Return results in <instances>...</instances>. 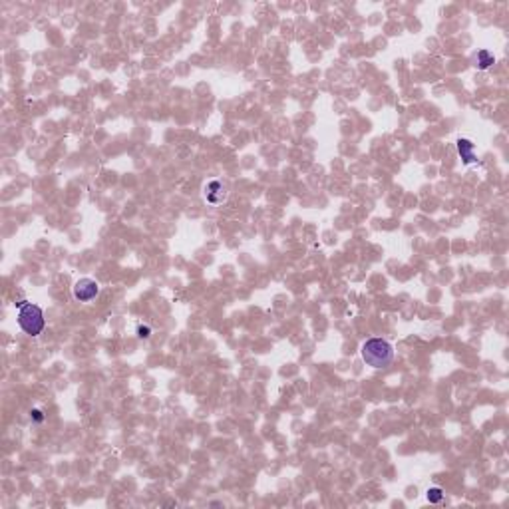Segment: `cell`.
I'll list each match as a JSON object with an SVG mask.
<instances>
[{
	"instance_id": "cell-1",
	"label": "cell",
	"mask_w": 509,
	"mask_h": 509,
	"mask_svg": "<svg viewBox=\"0 0 509 509\" xmlns=\"http://www.w3.org/2000/svg\"><path fill=\"white\" fill-rule=\"evenodd\" d=\"M362 360L372 368H386L394 360V346L384 338H368L360 348Z\"/></svg>"
},
{
	"instance_id": "cell-2",
	"label": "cell",
	"mask_w": 509,
	"mask_h": 509,
	"mask_svg": "<svg viewBox=\"0 0 509 509\" xmlns=\"http://www.w3.org/2000/svg\"><path fill=\"white\" fill-rule=\"evenodd\" d=\"M16 308H18V326L22 328V332L28 336L42 334V330L46 326V318H44L42 308L28 301L16 303Z\"/></svg>"
},
{
	"instance_id": "cell-3",
	"label": "cell",
	"mask_w": 509,
	"mask_h": 509,
	"mask_svg": "<svg viewBox=\"0 0 509 509\" xmlns=\"http://www.w3.org/2000/svg\"><path fill=\"white\" fill-rule=\"evenodd\" d=\"M72 294L78 303H90L100 294V285L94 279H80L72 287Z\"/></svg>"
},
{
	"instance_id": "cell-4",
	"label": "cell",
	"mask_w": 509,
	"mask_h": 509,
	"mask_svg": "<svg viewBox=\"0 0 509 509\" xmlns=\"http://www.w3.org/2000/svg\"><path fill=\"white\" fill-rule=\"evenodd\" d=\"M456 145H458V153H459V157L463 159L465 165H470V163H475V161H477L474 141L465 139V137H459V139L456 141Z\"/></svg>"
},
{
	"instance_id": "cell-5",
	"label": "cell",
	"mask_w": 509,
	"mask_h": 509,
	"mask_svg": "<svg viewBox=\"0 0 509 509\" xmlns=\"http://www.w3.org/2000/svg\"><path fill=\"white\" fill-rule=\"evenodd\" d=\"M475 66L479 68V70H487L492 66V64L495 62V58H493V54L490 52V50H479L477 52V56H475Z\"/></svg>"
},
{
	"instance_id": "cell-6",
	"label": "cell",
	"mask_w": 509,
	"mask_h": 509,
	"mask_svg": "<svg viewBox=\"0 0 509 509\" xmlns=\"http://www.w3.org/2000/svg\"><path fill=\"white\" fill-rule=\"evenodd\" d=\"M221 189H223V185H221L219 181L209 183V185H207V201H209V203H219L221 199L215 197V193H217V191H221Z\"/></svg>"
},
{
	"instance_id": "cell-7",
	"label": "cell",
	"mask_w": 509,
	"mask_h": 509,
	"mask_svg": "<svg viewBox=\"0 0 509 509\" xmlns=\"http://www.w3.org/2000/svg\"><path fill=\"white\" fill-rule=\"evenodd\" d=\"M426 495H428L430 503H441L443 501V490H441V487H430V490L426 492Z\"/></svg>"
},
{
	"instance_id": "cell-8",
	"label": "cell",
	"mask_w": 509,
	"mask_h": 509,
	"mask_svg": "<svg viewBox=\"0 0 509 509\" xmlns=\"http://www.w3.org/2000/svg\"><path fill=\"white\" fill-rule=\"evenodd\" d=\"M137 336H139V338H150V336H152V328L139 324V326H137Z\"/></svg>"
},
{
	"instance_id": "cell-9",
	"label": "cell",
	"mask_w": 509,
	"mask_h": 509,
	"mask_svg": "<svg viewBox=\"0 0 509 509\" xmlns=\"http://www.w3.org/2000/svg\"><path fill=\"white\" fill-rule=\"evenodd\" d=\"M30 418H32L34 422H42V420H44V416H42L40 410H32V412H30Z\"/></svg>"
}]
</instances>
